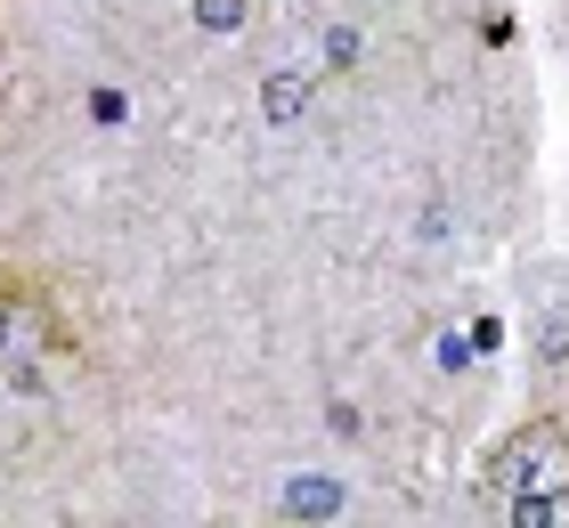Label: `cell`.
<instances>
[{
  "instance_id": "3",
  "label": "cell",
  "mask_w": 569,
  "mask_h": 528,
  "mask_svg": "<svg viewBox=\"0 0 569 528\" xmlns=\"http://www.w3.org/2000/svg\"><path fill=\"white\" fill-rule=\"evenodd\" d=\"M301 98H309V90H301V73H277V82H269V114H277V122H284V114H301Z\"/></svg>"
},
{
  "instance_id": "2",
  "label": "cell",
  "mask_w": 569,
  "mask_h": 528,
  "mask_svg": "<svg viewBox=\"0 0 569 528\" xmlns=\"http://www.w3.org/2000/svg\"><path fill=\"white\" fill-rule=\"evenodd\" d=\"M66 350V317L33 285H0V375H33Z\"/></svg>"
},
{
  "instance_id": "4",
  "label": "cell",
  "mask_w": 569,
  "mask_h": 528,
  "mask_svg": "<svg viewBox=\"0 0 569 528\" xmlns=\"http://www.w3.org/2000/svg\"><path fill=\"white\" fill-rule=\"evenodd\" d=\"M512 520L521 528H553V505H512Z\"/></svg>"
},
{
  "instance_id": "1",
  "label": "cell",
  "mask_w": 569,
  "mask_h": 528,
  "mask_svg": "<svg viewBox=\"0 0 569 528\" xmlns=\"http://www.w3.org/2000/svg\"><path fill=\"white\" fill-rule=\"evenodd\" d=\"M497 496L512 505H561L569 496V422H521L480 471Z\"/></svg>"
}]
</instances>
